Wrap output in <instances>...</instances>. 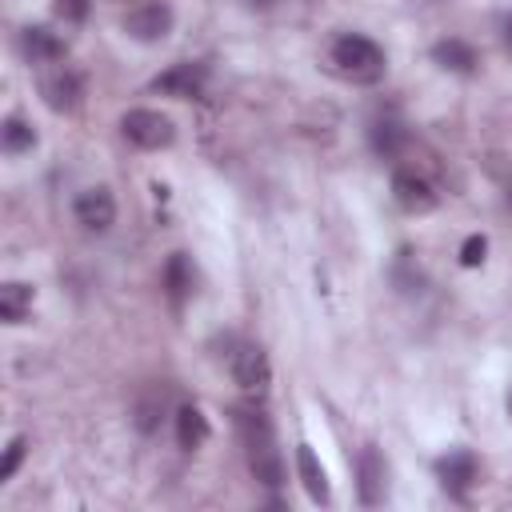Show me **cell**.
<instances>
[{
  "mask_svg": "<svg viewBox=\"0 0 512 512\" xmlns=\"http://www.w3.org/2000/svg\"><path fill=\"white\" fill-rule=\"evenodd\" d=\"M236 428L244 440V456H248V472L264 484V488H280L284 484V456L276 448V432L268 424L264 412L256 408H240L236 412Z\"/></svg>",
  "mask_w": 512,
  "mask_h": 512,
  "instance_id": "6da1fadb",
  "label": "cell"
},
{
  "mask_svg": "<svg viewBox=\"0 0 512 512\" xmlns=\"http://www.w3.org/2000/svg\"><path fill=\"white\" fill-rule=\"evenodd\" d=\"M332 64L352 84H376L384 76V48L364 32H344L332 40Z\"/></svg>",
  "mask_w": 512,
  "mask_h": 512,
  "instance_id": "7a4b0ae2",
  "label": "cell"
},
{
  "mask_svg": "<svg viewBox=\"0 0 512 512\" xmlns=\"http://www.w3.org/2000/svg\"><path fill=\"white\" fill-rule=\"evenodd\" d=\"M120 132H124L128 144H136V148H144V152H160V148H168V144L176 140L172 116H164V112H156V108H128V112L120 116Z\"/></svg>",
  "mask_w": 512,
  "mask_h": 512,
  "instance_id": "3957f363",
  "label": "cell"
},
{
  "mask_svg": "<svg viewBox=\"0 0 512 512\" xmlns=\"http://www.w3.org/2000/svg\"><path fill=\"white\" fill-rule=\"evenodd\" d=\"M124 32L132 40H140V44H156V40H164L172 32V8L164 0H144V4L128 8Z\"/></svg>",
  "mask_w": 512,
  "mask_h": 512,
  "instance_id": "277c9868",
  "label": "cell"
},
{
  "mask_svg": "<svg viewBox=\"0 0 512 512\" xmlns=\"http://www.w3.org/2000/svg\"><path fill=\"white\" fill-rule=\"evenodd\" d=\"M72 216H76V224H80L84 232L104 236V232L116 224V196H112L104 184L84 188V192L76 196V204H72Z\"/></svg>",
  "mask_w": 512,
  "mask_h": 512,
  "instance_id": "5b68a950",
  "label": "cell"
},
{
  "mask_svg": "<svg viewBox=\"0 0 512 512\" xmlns=\"http://www.w3.org/2000/svg\"><path fill=\"white\" fill-rule=\"evenodd\" d=\"M204 84H208V64H200V60H180V64H172L168 72H160V76L152 80V92H164V96H172V100H196V96L204 92Z\"/></svg>",
  "mask_w": 512,
  "mask_h": 512,
  "instance_id": "8992f818",
  "label": "cell"
},
{
  "mask_svg": "<svg viewBox=\"0 0 512 512\" xmlns=\"http://www.w3.org/2000/svg\"><path fill=\"white\" fill-rule=\"evenodd\" d=\"M40 96L52 112H76L84 100V80L64 64L48 68V72H40Z\"/></svg>",
  "mask_w": 512,
  "mask_h": 512,
  "instance_id": "52a82bcc",
  "label": "cell"
},
{
  "mask_svg": "<svg viewBox=\"0 0 512 512\" xmlns=\"http://www.w3.org/2000/svg\"><path fill=\"white\" fill-rule=\"evenodd\" d=\"M232 380L248 392V396H264L272 384V364L268 352L260 344H244L240 352H232Z\"/></svg>",
  "mask_w": 512,
  "mask_h": 512,
  "instance_id": "ba28073f",
  "label": "cell"
},
{
  "mask_svg": "<svg viewBox=\"0 0 512 512\" xmlns=\"http://www.w3.org/2000/svg\"><path fill=\"white\" fill-rule=\"evenodd\" d=\"M356 492H360V504H368V508H376L388 492V464L376 444L360 448V456H356Z\"/></svg>",
  "mask_w": 512,
  "mask_h": 512,
  "instance_id": "9c48e42d",
  "label": "cell"
},
{
  "mask_svg": "<svg viewBox=\"0 0 512 512\" xmlns=\"http://www.w3.org/2000/svg\"><path fill=\"white\" fill-rule=\"evenodd\" d=\"M392 196H396V204H400L404 212H412V216L436 208V188H432L420 172H412V168H396V172H392Z\"/></svg>",
  "mask_w": 512,
  "mask_h": 512,
  "instance_id": "30bf717a",
  "label": "cell"
},
{
  "mask_svg": "<svg viewBox=\"0 0 512 512\" xmlns=\"http://www.w3.org/2000/svg\"><path fill=\"white\" fill-rule=\"evenodd\" d=\"M476 472H480V468H476V456L464 452V448H456V452H448V456L436 460V480H440L444 492L456 496V500L468 496V488L476 484Z\"/></svg>",
  "mask_w": 512,
  "mask_h": 512,
  "instance_id": "8fae6325",
  "label": "cell"
},
{
  "mask_svg": "<svg viewBox=\"0 0 512 512\" xmlns=\"http://www.w3.org/2000/svg\"><path fill=\"white\" fill-rule=\"evenodd\" d=\"M432 60H436L444 72H456V76H472V72L480 68L476 48H472L468 40H460V36H444V40H436V44H432Z\"/></svg>",
  "mask_w": 512,
  "mask_h": 512,
  "instance_id": "7c38bea8",
  "label": "cell"
},
{
  "mask_svg": "<svg viewBox=\"0 0 512 512\" xmlns=\"http://www.w3.org/2000/svg\"><path fill=\"white\" fill-rule=\"evenodd\" d=\"M296 476H300V484H304V492H308L312 504H328L332 500L328 472H324V464L316 460V452L308 444H296Z\"/></svg>",
  "mask_w": 512,
  "mask_h": 512,
  "instance_id": "4fadbf2b",
  "label": "cell"
},
{
  "mask_svg": "<svg viewBox=\"0 0 512 512\" xmlns=\"http://www.w3.org/2000/svg\"><path fill=\"white\" fill-rule=\"evenodd\" d=\"M20 52L28 56V64H56V60H64V40L40 24H28L20 32Z\"/></svg>",
  "mask_w": 512,
  "mask_h": 512,
  "instance_id": "5bb4252c",
  "label": "cell"
},
{
  "mask_svg": "<svg viewBox=\"0 0 512 512\" xmlns=\"http://www.w3.org/2000/svg\"><path fill=\"white\" fill-rule=\"evenodd\" d=\"M160 284H164V296H168L176 308L192 296V264H188V256H184V252H172V256L164 260Z\"/></svg>",
  "mask_w": 512,
  "mask_h": 512,
  "instance_id": "9a60e30c",
  "label": "cell"
},
{
  "mask_svg": "<svg viewBox=\"0 0 512 512\" xmlns=\"http://www.w3.org/2000/svg\"><path fill=\"white\" fill-rule=\"evenodd\" d=\"M368 144H372V152H376V156L392 160V156H400V152L408 148V128H404L400 120L384 116V120H376V124L368 128Z\"/></svg>",
  "mask_w": 512,
  "mask_h": 512,
  "instance_id": "2e32d148",
  "label": "cell"
},
{
  "mask_svg": "<svg viewBox=\"0 0 512 512\" xmlns=\"http://www.w3.org/2000/svg\"><path fill=\"white\" fill-rule=\"evenodd\" d=\"M208 416L196 408V404H184V408H176V444L184 448V452H196V448H204V440H208Z\"/></svg>",
  "mask_w": 512,
  "mask_h": 512,
  "instance_id": "e0dca14e",
  "label": "cell"
},
{
  "mask_svg": "<svg viewBox=\"0 0 512 512\" xmlns=\"http://www.w3.org/2000/svg\"><path fill=\"white\" fill-rule=\"evenodd\" d=\"M32 312V284L24 280H8L0 288V320L4 324H24Z\"/></svg>",
  "mask_w": 512,
  "mask_h": 512,
  "instance_id": "ac0fdd59",
  "label": "cell"
},
{
  "mask_svg": "<svg viewBox=\"0 0 512 512\" xmlns=\"http://www.w3.org/2000/svg\"><path fill=\"white\" fill-rule=\"evenodd\" d=\"M0 136H4V152L8 156H20V152H32L36 148V128L24 116H8L4 128H0Z\"/></svg>",
  "mask_w": 512,
  "mask_h": 512,
  "instance_id": "d6986e66",
  "label": "cell"
},
{
  "mask_svg": "<svg viewBox=\"0 0 512 512\" xmlns=\"http://www.w3.org/2000/svg\"><path fill=\"white\" fill-rule=\"evenodd\" d=\"M160 412H164V392H152L148 400H140V404H136V424H140V432H152V428L160 424Z\"/></svg>",
  "mask_w": 512,
  "mask_h": 512,
  "instance_id": "ffe728a7",
  "label": "cell"
},
{
  "mask_svg": "<svg viewBox=\"0 0 512 512\" xmlns=\"http://www.w3.org/2000/svg\"><path fill=\"white\" fill-rule=\"evenodd\" d=\"M484 256H488V236L472 232V236L460 244V264H464V268H480V264H484Z\"/></svg>",
  "mask_w": 512,
  "mask_h": 512,
  "instance_id": "44dd1931",
  "label": "cell"
},
{
  "mask_svg": "<svg viewBox=\"0 0 512 512\" xmlns=\"http://www.w3.org/2000/svg\"><path fill=\"white\" fill-rule=\"evenodd\" d=\"M24 456H28V436H16L8 448H4V464H0V480H12L16 476V468L24 464Z\"/></svg>",
  "mask_w": 512,
  "mask_h": 512,
  "instance_id": "7402d4cb",
  "label": "cell"
},
{
  "mask_svg": "<svg viewBox=\"0 0 512 512\" xmlns=\"http://www.w3.org/2000/svg\"><path fill=\"white\" fill-rule=\"evenodd\" d=\"M88 8H92V0H56V16L64 24H84L88 20Z\"/></svg>",
  "mask_w": 512,
  "mask_h": 512,
  "instance_id": "603a6c76",
  "label": "cell"
},
{
  "mask_svg": "<svg viewBox=\"0 0 512 512\" xmlns=\"http://www.w3.org/2000/svg\"><path fill=\"white\" fill-rule=\"evenodd\" d=\"M500 40H504V48L512 52V16H504V24H500Z\"/></svg>",
  "mask_w": 512,
  "mask_h": 512,
  "instance_id": "cb8c5ba5",
  "label": "cell"
},
{
  "mask_svg": "<svg viewBox=\"0 0 512 512\" xmlns=\"http://www.w3.org/2000/svg\"><path fill=\"white\" fill-rule=\"evenodd\" d=\"M504 200H508V208H512V180H508V192H504Z\"/></svg>",
  "mask_w": 512,
  "mask_h": 512,
  "instance_id": "d4e9b609",
  "label": "cell"
},
{
  "mask_svg": "<svg viewBox=\"0 0 512 512\" xmlns=\"http://www.w3.org/2000/svg\"><path fill=\"white\" fill-rule=\"evenodd\" d=\"M508 416H512V392H508Z\"/></svg>",
  "mask_w": 512,
  "mask_h": 512,
  "instance_id": "484cf974",
  "label": "cell"
}]
</instances>
